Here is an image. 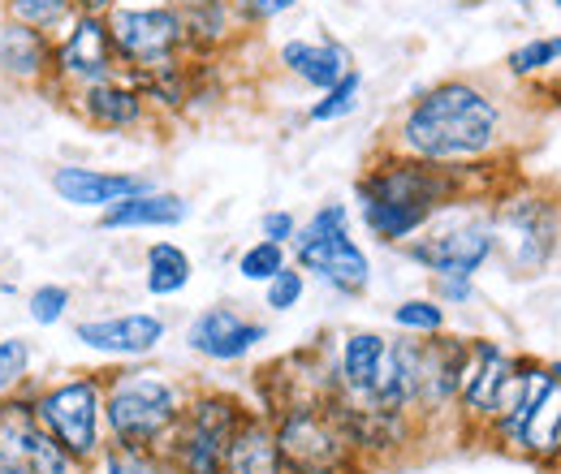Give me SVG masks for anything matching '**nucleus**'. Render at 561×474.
I'll return each mask as SVG.
<instances>
[{"mask_svg": "<svg viewBox=\"0 0 561 474\" xmlns=\"http://www.w3.org/2000/svg\"><path fill=\"white\" fill-rule=\"evenodd\" d=\"M501 130L505 113L492 91L471 78H445L411 100L389 151L440 169H476L501 151Z\"/></svg>", "mask_w": 561, "mask_h": 474, "instance_id": "1", "label": "nucleus"}, {"mask_svg": "<svg viewBox=\"0 0 561 474\" xmlns=\"http://www.w3.org/2000/svg\"><path fill=\"white\" fill-rule=\"evenodd\" d=\"M471 173L476 169H440L411 160L402 151H385L354 182L358 220L376 242L407 246L445 207L471 199V182H476Z\"/></svg>", "mask_w": 561, "mask_h": 474, "instance_id": "2", "label": "nucleus"}, {"mask_svg": "<svg viewBox=\"0 0 561 474\" xmlns=\"http://www.w3.org/2000/svg\"><path fill=\"white\" fill-rule=\"evenodd\" d=\"M186 409V393L156 367H122L104 375V427L113 440L160 449Z\"/></svg>", "mask_w": 561, "mask_h": 474, "instance_id": "3", "label": "nucleus"}, {"mask_svg": "<svg viewBox=\"0 0 561 474\" xmlns=\"http://www.w3.org/2000/svg\"><path fill=\"white\" fill-rule=\"evenodd\" d=\"M285 474H342L358 453L351 423L333 397H294L273 418Z\"/></svg>", "mask_w": 561, "mask_h": 474, "instance_id": "4", "label": "nucleus"}, {"mask_svg": "<svg viewBox=\"0 0 561 474\" xmlns=\"http://www.w3.org/2000/svg\"><path fill=\"white\" fill-rule=\"evenodd\" d=\"M496 259L514 276H540L561 251V204L545 190H505L489 207Z\"/></svg>", "mask_w": 561, "mask_h": 474, "instance_id": "5", "label": "nucleus"}, {"mask_svg": "<svg viewBox=\"0 0 561 474\" xmlns=\"http://www.w3.org/2000/svg\"><path fill=\"white\" fill-rule=\"evenodd\" d=\"M289 251H294L298 268L307 271V276H316L320 285L337 289L342 298H358L371 285V259L351 238V207L346 204L316 207L298 224Z\"/></svg>", "mask_w": 561, "mask_h": 474, "instance_id": "6", "label": "nucleus"}, {"mask_svg": "<svg viewBox=\"0 0 561 474\" xmlns=\"http://www.w3.org/2000/svg\"><path fill=\"white\" fill-rule=\"evenodd\" d=\"M402 251H407L411 264L432 271V280L436 276L476 280L496 259L489 207H476V199H462V204L445 207L420 238H411Z\"/></svg>", "mask_w": 561, "mask_h": 474, "instance_id": "7", "label": "nucleus"}, {"mask_svg": "<svg viewBox=\"0 0 561 474\" xmlns=\"http://www.w3.org/2000/svg\"><path fill=\"white\" fill-rule=\"evenodd\" d=\"M104 22H108L113 53H117L126 78H147V73L182 66L186 31H182L173 0H151V4L122 0L104 13Z\"/></svg>", "mask_w": 561, "mask_h": 474, "instance_id": "8", "label": "nucleus"}, {"mask_svg": "<svg viewBox=\"0 0 561 474\" xmlns=\"http://www.w3.org/2000/svg\"><path fill=\"white\" fill-rule=\"evenodd\" d=\"M35 418L44 423V431L70 453L78 466H91L104 449V375L87 371L70 375L53 389H39L31 397Z\"/></svg>", "mask_w": 561, "mask_h": 474, "instance_id": "9", "label": "nucleus"}, {"mask_svg": "<svg viewBox=\"0 0 561 474\" xmlns=\"http://www.w3.org/2000/svg\"><path fill=\"white\" fill-rule=\"evenodd\" d=\"M247 409L229 393H195L169 436V458L182 474H225V453Z\"/></svg>", "mask_w": 561, "mask_h": 474, "instance_id": "10", "label": "nucleus"}, {"mask_svg": "<svg viewBox=\"0 0 561 474\" xmlns=\"http://www.w3.org/2000/svg\"><path fill=\"white\" fill-rule=\"evenodd\" d=\"M108 78H122L108 22L100 13H73L70 26L53 39V86L73 95V91L108 82Z\"/></svg>", "mask_w": 561, "mask_h": 474, "instance_id": "11", "label": "nucleus"}, {"mask_svg": "<svg viewBox=\"0 0 561 474\" xmlns=\"http://www.w3.org/2000/svg\"><path fill=\"white\" fill-rule=\"evenodd\" d=\"M0 466L9 474H73L78 462L44 431L31 397H0Z\"/></svg>", "mask_w": 561, "mask_h": 474, "instance_id": "12", "label": "nucleus"}, {"mask_svg": "<svg viewBox=\"0 0 561 474\" xmlns=\"http://www.w3.org/2000/svg\"><path fill=\"white\" fill-rule=\"evenodd\" d=\"M518 354H510L501 340L471 337V354H467V371H462V389H458V409L467 423L489 427L496 409L505 402L510 375H514Z\"/></svg>", "mask_w": 561, "mask_h": 474, "instance_id": "13", "label": "nucleus"}, {"mask_svg": "<svg viewBox=\"0 0 561 474\" xmlns=\"http://www.w3.org/2000/svg\"><path fill=\"white\" fill-rule=\"evenodd\" d=\"M164 337H169V324L151 311H122V315H100V320L73 324V340L82 349H95L104 358H126V362L156 354Z\"/></svg>", "mask_w": 561, "mask_h": 474, "instance_id": "14", "label": "nucleus"}, {"mask_svg": "<svg viewBox=\"0 0 561 474\" xmlns=\"http://www.w3.org/2000/svg\"><path fill=\"white\" fill-rule=\"evenodd\" d=\"M264 340H268V324H260L233 307H208L186 324V345L208 362H242Z\"/></svg>", "mask_w": 561, "mask_h": 474, "instance_id": "15", "label": "nucleus"}, {"mask_svg": "<svg viewBox=\"0 0 561 474\" xmlns=\"http://www.w3.org/2000/svg\"><path fill=\"white\" fill-rule=\"evenodd\" d=\"M467 354H471V337L436 333V337L420 340V402H415V414H440V409L458 406Z\"/></svg>", "mask_w": 561, "mask_h": 474, "instance_id": "16", "label": "nucleus"}, {"mask_svg": "<svg viewBox=\"0 0 561 474\" xmlns=\"http://www.w3.org/2000/svg\"><path fill=\"white\" fill-rule=\"evenodd\" d=\"M78 117L91 126V130H104V135H126V130H139L142 122L151 117V104L142 95V86L135 78H108V82H95V86H82L70 95Z\"/></svg>", "mask_w": 561, "mask_h": 474, "instance_id": "17", "label": "nucleus"}, {"mask_svg": "<svg viewBox=\"0 0 561 474\" xmlns=\"http://www.w3.org/2000/svg\"><path fill=\"white\" fill-rule=\"evenodd\" d=\"M142 190H151V177L142 173H113V169H87V164L53 169V195L78 211H108L113 204Z\"/></svg>", "mask_w": 561, "mask_h": 474, "instance_id": "18", "label": "nucleus"}, {"mask_svg": "<svg viewBox=\"0 0 561 474\" xmlns=\"http://www.w3.org/2000/svg\"><path fill=\"white\" fill-rule=\"evenodd\" d=\"M385 358H389V337H385V333H371V328L346 333L342 345H337V354H333L337 402H346V406H367L371 393H376V384H380Z\"/></svg>", "mask_w": 561, "mask_h": 474, "instance_id": "19", "label": "nucleus"}, {"mask_svg": "<svg viewBox=\"0 0 561 474\" xmlns=\"http://www.w3.org/2000/svg\"><path fill=\"white\" fill-rule=\"evenodd\" d=\"M280 69L311 91H329L351 73V53L337 39H285L277 53Z\"/></svg>", "mask_w": 561, "mask_h": 474, "instance_id": "20", "label": "nucleus"}, {"mask_svg": "<svg viewBox=\"0 0 561 474\" xmlns=\"http://www.w3.org/2000/svg\"><path fill=\"white\" fill-rule=\"evenodd\" d=\"M510 449L531 458V462H558L561 458V362H553L549 384L540 389L536 406L518 423V436Z\"/></svg>", "mask_w": 561, "mask_h": 474, "instance_id": "21", "label": "nucleus"}, {"mask_svg": "<svg viewBox=\"0 0 561 474\" xmlns=\"http://www.w3.org/2000/svg\"><path fill=\"white\" fill-rule=\"evenodd\" d=\"M0 73L18 86L53 82V39L31 26L0 22Z\"/></svg>", "mask_w": 561, "mask_h": 474, "instance_id": "22", "label": "nucleus"}, {"mask_svg": "<svg viewBox=\"0 0 561 474\" xmlns=\"http://www.w3.org/2000/svg\"><path fill=\"white\" fill-rule=\"evenodd\" d=\"M186 216H191V204L182 195L151 186L142 195H130L108 211H100V229H108V233L113 229L117 233H126V229H178V224H186Z\"/></svg>", "mask_w": 561, "mask_h": 474, "instance_id": "23", "label": "nucleus"}, {"mask_svg": "<svg viewBox=\"0 0 561 474\" xmlns=\"http://www.w3.org/2000/svg\"><path fill=\"white\" fill-rule=\"evenodd\" d=\"M225 474H285L277 449V431H273V418L264 414H251L242 418V427L233 431L229 440V453H225Z\"/></svg>", "mask_w": 561, "mask_h": 474, "instance_id": "24", "label": "nucleus"}, {"mask_svg": "<svg viewBox=\"0 0 561 474\" xmlns=\"http://www.w3.org/2000/svg\"><path fill=\"white\" fill-rule=\"evenodd\" d=\"M173 9L186 31V53H195V57L225 48L233 39V26L242 22L233 0H173Z\"/></svg>", "mask_w": 561, "mask_h": 474, "instance_id": "25", "label": "nucleus"}, {"mask_svg": "<svg viewBox=\"0 0 561 474\" xmlns=\"http://www.w3.org/2000/svg\"><path fill=\"white\" fill-rule=\"evenodd\" d=\"M195 280V259L178 242H151L142 255V285L151 298H178Z\"/></svg>", "mask_w": 561, "mask_h": 474, "instance_id": "26", "label": "nucleus"}, {"mask_svg": "<svg viewBox=\"0 0 561 474\" xmlns=\"http://www.w3.org/2000/svg\"><path fill=\"white\" fill-rule=\"evenodd\" d=\"M73 0H4V22L31 26L48 39H57L66 26L73 22Z\"/></svg>", "mask_w": 561, "mask_h": 474, "instance_id": "27", "label": "nucleus"}, {"mask_svg": "<svg viewBox=\"0 0 561 474\" xmlns=\"http://www.w3.org/2000/svg\"><path fill=\"white\" fill-rule=\"evenodd\" d=\"M510 78H545V73H558L561 69V35H536L527 44H518L510 57H505Z\"/></svg>", "mask_w": 561, "mask_h": 474, "instance_id": "28", "label": "nucleus"}, {"mask_svg": "<svg viewBox=\"0 0 561 474\" xmlns=\"http://www.w3.org/2000/svg\"><path fill=\"white\" fill-rule=\"evenodd\" d=\"M358 95H363V73L351 69L337 86H329V91H320V100L307 108V122H316V126H333V122H346L354 108H358Z\"/></svg>", "mask_w": 561, "mask_h": 474, "instance_id": "29", "label": "nucleus"}, {"mask_svg": "<svg viewBox=\"0 0 561 474\" xmlns=\"http://www.w3.org/2000/svg\"><path fill=\"white\" fill-rule=\"evenodd\" d=\"M95 474H160V458L151 444H126L113 440L100 449L95 458Z\"/></svg>", "mask_w": 561, "mask_h": 474, "instance_id": "30", "label": "nucleus"}, {"mask_svg": "<svg viewBox=\"0 0 561 474\" xmlns=\"http://www.w3.org/2000/svg\"><path fill=\"white\" fill-rule=\"evenodd\" d=\"M445 324H449V315L436 298H407L393 307V328H402L407 337H436V333H445Z\"/></svg>", "mask_w": 561, "mask_h": 474, "instance_id": "31", "label": "nucleus"}, {"mask_svg": "<svg viewBox=\"0 0 561 474\" xmlns=\"http://www.w3.org/2000/svg\"><path fill=\"white\" fill-rule=\"evenodd\" d=\"M285 264H289V251L277 246V242H268V238H260V242H251L238 255V276L251 280V285H268Z\"/></svg>", "mask_w": 561, "mask_h": 474, "instance_id": "32", "label": "nucleus"}, {"mask_svg": "<svg viewBox=\"0 0 561 474\" xmlns=\"http://www.w3.org/2000/svg\"><path fill=\"white\" fill-rule=\"evenodd\" d=\"M302 293H307V271L298 268V264H285V268L264 285V307H268L273 315H285V311L302 307Z\"/></svg>", "mask_w": 561, "mask_h": 474, "instance_id": "33", "label": "nucleus"}, {"mask_svg": "<svg viewBox=\"0 0 561 474\" xmlns=\"http://www.w3.org/2000/svg\"><path fill=\"white\" fill-rule=\"evenodd\" d=\"M70 302H73V293L66 285H39V289L26 298V315H31V324H39V328H57V324L70 315Z\"/></svg>", "mask_w": 561, "mask_h": 474, "instance_id": "34", "label": "nucleus"}, {"mask_svg": "<svg viewBox=\"0 0 561 474\" xmlns=\"http://www.w3.org/2000/svg\"><path fill=\"white\" fill-rule=\"evenodd\" d=\"M31 371V345L22 337H0V397H9Z\"/></svg>", "mask_w": 561, "mask_h": 474, "instance_id": "35", "label": "nucleus"}, {"mask_svg": "<svg viewBox=\"0 0 561 474\" xmlns=\"http://www.w3.org/2000/svg\"><path fill=\"white\" fill-rule=\"evenodd\" d=\"M432 298L440 302V307H467L471 298H476V280H462V276H436L432 280Z\"/></svg>", "mask_w": 561, "mask_h": 474, "instance_id": "36", "label": "nucleus"}, {"mask_svg": "<svg viewBox=\"0 0 561 474\" xmlns=\"http://www.w3.org/2000/svg\"><path fill=\"white\" fill-rule=\"evenodd\" d=\"M238 4V18L242 22H273V18H280V13H289V9H298L302 0H233Z\"/></svg>", "mask_w": 561, "mask_h": 474, "instance_id": "37", "label": "nucleus"}, {"mask_svg": "<svg viewBox=\"0 0 561 474\" xmlns=\"http://www.w3.org/2000/svg\"><path fill=\"white\" fill-rule=\"evenodd\" d=\"M260 233H264L268 242H277V246H289V242H294V233H298V216H294V211H285V207H277V211H264Z\"/></svg>", "mask_w": 561, "mask_h": 474, "instance_id": "38", "label": "nucleus"}, {"mask_svg": "<svg viewBox=\"0 0 561 474\" xmlns=\"http://www.w3.org/2000/svg\"><path fill=\"white\" fill-rule=\"evenodd\" d=\"M113 4H122V0H73V9H78V13H100V18H104Z\"/></svg>", "mask_w": 561, "mask_h": 474, "instance_id": "39", "label": "nucleus"}, {"mask_svg": "<svg viewBox=\"0 0 561 474\" xmlns=\"http://www.w3.org/2000/svg\"><path fill=\"white\" fill-rule=\"evenodd\" d=\"M549 4H553V9H558V13H561V0H549Z\"/></svg>", "mask_w": 561, "mask_h": 474, "instance_id": "40", "label": "nucleus"}, {"mask_svg": "<svg viewBox=\"0 0 561 474\" xmlns=\"http://www.w3.org/2000/svg\"><path fill=\"white\" fill-rule=\"evenodd\" d=\"M0 22H4V0H0Z\"/></svg>", "mask_w": 561, "mask_h": 474, "instance_id": "41", "label": "nucleus"}, {"mask_svg": "<svg viewBox=\"0 0 561 474\" xmlns=\"http://www.w3.org/2000/svg\"><path fill=\"white\" fill-rule=\"evenodd\" d=\"M553 466H558V474H561V458H558V462H553Z\"/></svg>", "mask_w": 561, "mask_h": 474, "instance_id": "42", "label": "nucleus"}, {"mask_svg": "<svg viewBox=\"0 0 561 474\" xmlns=\"http://www.w3.org/2000/svg\"><path fill=\"white\" fill-rule=\"evenodd\" d=\"M0 474H9V471H4V466H0Z\"/></svg>", "mask_w": 561, "mask_h": 474, "instance_id": "43", "label": "nucleus"}]
</instances>
